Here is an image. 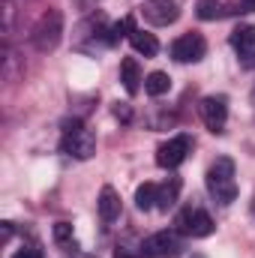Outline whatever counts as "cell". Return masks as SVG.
Returning a JSON list of instances; mask_svg holds the SVG:
<instances>
[{"label": "cell", "instance_id": "6da1fadb", "mask_svg": "<svg viewBox=\"0 0 255 258\" xmlns=\"http://www.w3.org/2000/svg\"><path fill=\"white\" fill-rule=\"evenodd\" d=\"M207 189L219 204H231L237 198V180H234V159L231 156H219L210 171H207Z\"/></svg>", "mask_w": 255, "mask_h": 258}, {"label": "cell", "instance_id": "7a4b0ae2", "mask_svg": "<svg viewBox=\"0 0 255 258\" xmlns=\"http://www.w3.org/2000/svg\"><path fill=\"white\" fill-rule=\"evenodd\" d=\"M60 150L75 156V159H90L96 153V135L84 126L81 120H72L63 126V138H60Z\"/></svg>", "mask_w": 255, "mask_h": 258}, {"label": "cell", "instance_id": "3957f363", "mask_svg": "<svg viewBox=\"0 0 255 258\" xmlns=\"http://www.w3.org/2000/svg\"><path fill=\"white\" fill-rule=\"evenodd\" d=\"M60 36H63V15H60V9H48L36 21V27L30 33V42L39 51H54L60 45Z\"/></svg>", "mask_w": 255, "mask_h": 258}, {"label": "cell", "instance_id": "277c9868", "mask_svg": "<svg viewBox=\"0 0 255 258\" xmlns=\"http://www.w3.org/2000/svg\"><path fill=\"white\" fill-rule=\"evenodd\" d=\"M174 231L177 234H189V237H207V234H213V219H210V213L207 210H198V207H186V210H180L177 213V219H174Z\"/></svg>", "mask_w": 255, "mask_h": 258}, {"label": "cell", "instance_id": "5b68a950", "mask_svg": "<svg viewBox=\"0 0 255 258\" xmlns=\"http://www.w3.org/2000/svg\"><path fill=\"white\" fill-rule=\"evenodd\" d=\"M144 258H177L180 255V237L177 231H156L141 243Z\"/></svg>", "mask_w": 255, "mask_h": 258}, {"label": "cell", "instance_id": "8992f818", "mask_svg": "<svg viewBox=\"0 0 255 258\" xmlns=\"http://www.w3.org/2000/svg\"><path fill=\"white\" fill-rule=\"evenodd\" d=\"M204 51H207V42L201 33H183L171 42V57L177 63H198L204 57Z\"/></svg>", "mask_w": 255, "mask_h": 258}, {"label": "cell", "instance_id": "52a82bcc", "mask_svg": "<svg viewBox=\"0 0 255 258\" xmlns=\"http://www.w3.org/2000/svg\"><path fill=\"white\" fill-rule=\"evenodd\" d=\"M189 147H192L189 135H174V138H168V141L156 150V165H159V168H177V165L186 159Z\"/></svg>", "mask_w": 255, "mask_h": 258}, {"label": "cell", "instance_id": "ba28073f", "mask_svg": "<svg viewBox=\"0 0 255 258\" xmlns=\"http://www.w3.org/2000/svg\"><path fill=\"white\" fill-rule=\"evenodd\" d=\"M201 120L210 132H222L228 120V99L225 96H204L201 99Z\"/></svg>", "mask_w": 255, "mask_h": 258}, {"label": "cell", "instance_id": "9c48e42d", "mask_svg": "<svg viewBox=\"0 0 255 258\" xmlns=\"http://www.w3.org/2000/svg\"><path fill=\"white\" fill-rule=\"evenodd\" d=\"M144 18L156 27H168L180 18V6L174 0H147L144 3Z\"/></svg>", "mask_w": 255, "mask_h": 258}, {"label": "cell", "instance_id": "30bf717a", "mask_svg": "<svg viewBox=\"0 0 255 258\" xmlns=\"http://www.w3.org/2000/svg\"><path fill=\"white\" fill-rule=\"evenodd\" d=\"M231 45H234L240 63L246 66V69H255V27L252 24L237 27V30L231 33Z\"/></svg>", "mask_w": 255, "mask_h": 258}, {"label": "cell", "instance_id": "8fae6325", "mask_svg": "<svg viewBox=\"0 0 255 258\" xmlns=\"http://www.w3.org/2000/svg\"><path fill=\"white\" fill-rule=\"evenodd\" d=\"M96 207H99V219H102V222H114V219L120 216V195L114 192L111 186H102Z\"/></svg>", "mask_w": 255, "mask_h": 258}, {"label": "cell", "instance_id": "7c38bea8", "mask_svg": "<svg viewBox=\"0 0 255 258\" xmlns=\"http://www.w3.org/2000/svg\"><path fill=\"white\" fill-rule=\"evenodd\" d=\"M120 81H123V87H126L129 96H135L138 90H141V66H138V60L135 57H123L120 60Z\"/></svg>", "mask_w": 255, "mask_h": 258}, {"label": "cell", "instance_id": "4fadbf2b", "mask_svg": "<svg viewBox=\"0 0 255 258\" xmlns=\"http://www.w3.org/2000/svg\"><path fill=\"white\" fill-rule=\"evenodd\" d=\"M129 42H132V48H135L138 54H144V57H156V51H159V39H156L153 33H144V30H135V33L129 36Z\"/></svg>", "mask_w": 255, "mask_h": 258}, {"label": "cell", "instance_id": "5bb4252c", "mask_svg": "<svg viewBox=\"0 0 255 258\" xmlns=\"http://www.w3.org/2000/svg\"><path fill=\"white\" fill-rule=\"evenodd\" d=\"M180 186H183V183H180V177H171V180H168L165 186H159V198H156V207L168 213V210H171V207L177 204V195H180Z\"/></svg>", "mask_w": 255, "mask_h": 258}, {"label": "cell", "instance_id": "9a60e30c", "mask_svg": "<svg viewBox=\"0 0 255 258\" xmlns=\"http://www.w3.org/2000/svg\"><path fill=\"white\" fill-rule=\"evenodd\" d=\"M144 90H147L150 96H162V93L171 90V78H168L165 72H150V75L144 78Z\"/></svg>", "mask_w": 255, "mask_h": 258}, {"label": "cell", "instance_id": "2e32d148", "mask_svg": "<svg viewBox=\"0 0 255 258\" xmlns=\"http://www.w3.org/2000/svg\"><path fill=\"white\" fill-rule=\"evenodd\" d=\"M156 198H159V186H156V183H141V186L135 189V204H138V210L156 207Z\"/></svg>", "mask_w": 255, "mask_h": 258}, {"label": "cell", "instance_id": "e0dca14e", "mask_svg": "<svg viewBox=\"0 0 255 258\" xmlns=\"http://www.w3.org/2000/svg\"><path fill=\"white\" fill-rule=\"evenodd\" d=\"M195 15H198L201 21H216V18L222 15V3H219V0H198V3H195Z\"/></svg>", "mask_w": 255, "mask_h": 258}, {"label": "cell", "instance_id": "ac0fdd59", "mask_svg": "<svg viewBox=\"0 0 255 258\" xmlns=\"http://www.w3.org/2000/svg\"><path fill=\"white\" fill-rule=\"evenodd\" d=\"M54 240L60 246H69L72 243V225L69 222H54Z\"/></svg>", "mask_w": 255, "mask_h": 258}, {"label": "cell", "instance_id": "d6986e66", "mask_svg": "<svg viewBox=\"0 0 255 258\" xmlns=\"http://www.w3.org/2000/svg\"><path fill=\"white\" fill-rule=\"evenodd\" d=\"M12 258H42V249L39 246H24V249H18Z\"/></svg>", "mask_w": 255, "mask_h": 258}, {"label": "cell", "instance_id": "ffe728a7", "mask_svg": "<svg viewBox=\"0 0 255 258\" xmlns=\"http://www.w3.org/2000/svg\"><path fill=\"white\" fill-rule=\"evenodd\" d=\"M12 237V222H3V240H9Z\"/></svg>", "mask_w": 255, "mask_h": 258}, {"label": "cell", "instance_id": "44dd1931", "mask_svg": "<svg viewBox=\"0 0 255 258\" xmlns=\"http://www.w3.org/2000/svg\"><path fill=\"white\" fill-rule=\"evenodd\" d=\"M114 258H129V252H126V249H117V252H114Z\"/></svg>", "mask_w": 255, "mask_h": 258}, {"label": "cell", "instance_id": "7402d4cb", "mask_svg": "<svg viewBox=\"0 0 255 258\" xmlns=\"http://www.w3.org/2000/svg\"><path fill=\"white\" fill-rule=\"evenodd\" d=\"M72 258H96V255H87V252H75Z\"/></svg>", "mask_w": 255, "mask_h": 258}]
</instances>
